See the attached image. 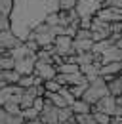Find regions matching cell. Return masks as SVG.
<instances>
[{
	"label": "cell",
	"mask_w": 122,
	"mask_h": 124,
	"mask_svg": "<svg viewBox=\"0 0 122 124\" xmlns=\"http://www.w3.org/2000/svg\"><path fill=\"white\" fill-rule=\"evenodd\" d=\"M71 107H73V111H75V115H78V113H92V105L88 103V101H84L82 97H78Z\"/></svg>",
	"instance_id": "2e32d148"
},
{
	"label": "cell",
	"mask_w": 122,
	"mask_h": 124,
	"mask_svg": "<svg viewBox=\"0 0 122 124\" xmlns=\"http://www.w3.org/2000/svg\"><path fill=\"white\" fill-rule=\"evenodd\" d=\"M97 17L105 19L109 23H113V21H122V10L120 8H114V6H105V4H103V8L97 12Z\"/></svg>",
	"instance_id": "30bf717a"
},
{
	"label": "cell",
	"mask_w": 122,
	"mask_h": 124,
	"mask_svg": "<svg viewBox=\"0 0 122 124\" xmlns=\"http://www.w3.org/2000/svg\"><path fill=\"white\" fill-rule=\"evenodd\" d=\"M0 67L2 69H15V59L8 54V55H2L0 54Z\"/></svg>",
	"instance_id": "44dd1931"
},
{
	"label": "cell",
	"mask_w": 122,
	"mask_h": 124,
	"mask_svg": "<svg viewBox=\"0 0 122 124\" xmlns=\"http://www.w3.org/2000/svg\"><path fill=\"white\" fill-rule=\"evenodd\" d=\"M99 69H101V63L99 61H93V63H86V65H80V71L86 75L88 80H93V78H97L101 73H99Z\"/></svg>",
	"instance_id": "8fae6325"
},
{
	"label": "cell",
	"mask_w": 122,
	"mask_h": 124,
	"mask_svg": "<svg viewBox=\"0 0 122 124\" xmlns=\"http://www.w3.org/2000/svg\"><path fill=\"white\" fill-rule=\"evenodd\" d=\"M120 75H122V61H120Z\"/></svg>",
	"instance_id": "e575fe53"
},
{
	"label": "cell",
	"mask_w": 122,
	"mask_h": 124,
	"mask_svg": "<svg viewBox=\"0 0 122 124\" xmlns=\"http://www.w3.org/2000/svg\"><path fill=\"white\" fill-rule=\"evenodd\" d=\"M21 42H23V40H21L12 29L0 31V50H12V48H15L17 44H21Z\"/></svg>",
	"instance_id": "ba28073f"
},
{
	"label": "cell",
	"mask_w": 122,
	"mask_h": 124,
	"mask_svg": "<svg viewBox=\"0 0 122 124\" xmlns=\"http://www.w3.org/2000/svg\"><path fill=\"white\" fill-rule=\"evenodd\" d=\"M4 86H8V84H6L4 80H0V88H4Z\"/></svg>",
	"instance_id": "836d02e7"
},
{
	"label": "cell",
	"mask_w": 122,
	"mask_h": 124,
	"mask_svg": "<svg viewBox=\"0 0 122 124\" xmlns=\"http://www.w3.org/2000/svg\"><path fill=\"white\" fill-rule=\"evenodd\" d=\"M73 116H75V111H73L71 105L59 109V122H65V120H69V118H73Z\"/></svg>",
	"instance_id": "7402d4cb"
},
{
	"label": "cell",
	"mask_w": 122,
	"mask_h": 124,
	"mask_svg": "<svg viewBox=\"0 0 122 124\" xmlns=\"http://www.w3.org/2000/svg\"><path fill=\"white\" fill-rule=\"evenodd\" d=\"M80 71V65L78 63H61V65H57V73H63V75H71V73H78Z\"/></svg>",
	"instance_id": "e0dca14e"
},
{
	"label": "cell",
	"mask_w": 122,
	"mask_h": 124,
	"mask_svg": "<svg viewBox=\"0 0 122 124\" xmlns=\"http://www.w3.org/2000/svg\"><path fill=\"white\" fill-rule=\"evenodd\" d=\"M116 95L113 93H107L103 95L95 105H92V111H103V113H109V115H114V109H116Z\"/></svg>",
	"instance_id": "52a82bcc"
},
{
	"label": "cell",
	"mask_w": 122,
	"mask_h": 124,
	"mask_svg": "<svg viewBox=\"0 0 122 124\" xmlns=\"http://www.w3.org/2000/svg\"><path fill=\"white\" fill-rule=\"evenodd\" d=\"M4 29H10V17L0 12V31H4Z\"/></svg>",
	"instance_id": "f546056e"
},
{
	"label": "cell",
	"mask_w": 122,
	"mask_h": 124,
	"mask_svg": "<svg viewBox=\"0 0 122 124\" xmlns=\"http://www.w3.org/2000/svg\"><path fill=\"white\" fill-rule=\"evenodd\" d=\"M0 71H2V67H0Z\"/></svg>",
	"instance_id": "8d00e7d4"
},
{
	"label": "cell",
	"mask_w": 122,
	"mask_h": 124,
	"mask_svg": "<svg viewBox=\"0 0 122 124\" xmlns=\"http://www.w3.org/2000/svg\"><path fill=\"white\" fill-rule=\"evenodd\" d=\"M99 61H101V65L111 61H122V48H118L116 44H109L105 48V52L99 55Z\"/></svg>",
	"instance_id": "9c48e42d"
},
{
	"label": "cell",
	"mask_w": 122,
	"mask_h": 124,
	"mask_svg": "<svg viewBox=\"0 0 122 124\" xmlns=\"http://www.w3.org/2000/svg\"><path fill=\"white\" fill-rule=\"evenodd\" d=\"M46 23L48 25H61V19H59V12H53V14H50V16L46 17Z\"/></svg>",
	"instance_id": "83f0119b"
},
{
	"label": "cell",
	"mask_w": 122,
	"mask_h": 124,
	"mask_svg": "<svg viewBox=\"0 0 122 124\" xmlns=\"http://www.w3.org/2000/svg\"><path fill=\"white\" fill-rule=\"evenodd\" d=\"M76 2H78V0H59V8H61V10H65V12L75 10V8H76Z\"/></svg>",
	"instance_id": "484cf974"
},
{
	"label": "cell",
	"mask_w": 122,
	"mask_h": 124,
	"mask_svg": "<svg viewBox=\"0 0 122 124\" xmlns=\"http://www.w3.org/2000/svg\"><path fill=\"white\" fill-rule=\"evenodd\" d=\"M12 10H14V0H0V12H2L4 16L10 17Z\"/></svg>",
	"instance_id": "cb8c5ba5"
},
{
	"label": "cell",
	"mask_w": 122,
	"mask_h": 124,
	"mask_svg": "<svg viewBox=\"0 0 122 124\" xmlns=\"http://www.w3.org/2000/svg\"><path fill=\"white\" fill-rule=\"evenodd\" d=\"M59 109L57 105L52 103V99L46 97V103H44V109L40 111V118L44 124H57L59 122Z\"/></svg>",
	"instance_id": "5b68a950"
},
{
	"label": "cell",
	"mask_w": 122,
	"mask_h": 124,
	"mask_svg": "<svg viewBox=\"0 0 122 124\" xmlns=\"http://www.w3.org/2000/svg\"><path fill=\"white\" fill-rule=\"evenodd\" d=\"M44 80L38 77V75H21V78H19V86H23V88H30V86H36V84H42Z\"/></svg>",
	"instance_id": "5bb4252c"
},
{
	"label": "cell",
	"mask_w": 122,
	"mask_h": 124,
	"mask_svg": "<svg viewBox=\"0 0 122 124\" xmlns=\"http://www.w3.org/2000/svg\"><path fill=\"white\" fill-rule=\"evenodd\" d=\"M73 42H75V38L69 36V34H59V36H55V42H53V46H55V54H59V55L78 54L76 48L73 46Z\"/></svg>",
	"instance_id": "3957f363"
},
{
	"label": "cell",
	"mask_w": 122,
	"mask_h": 124,
	"mask_svg": "<svg viewBox=\"0 0 122 124\" xmlns=\"http://www.w3.org/2000/svg\"><path fill=\"white\" fill-rule=\"evenodd\" d=\"M21 75L15 71V69H2L0 71V80H4L6 84H17Z\"/></svg>",
	"instance_id": "4fadbf2b"
},
{
	"label": "cell",
	"mask_w": 122,
	"mask_h": 124,
	"mask_svg": "<svg viewBox=\"0 0 122 124\" xmlns=\"http://www.w3.org/2000/svg\"><path fill=\"white\" fill-rule=\"evenodd\" d=\"M103 4L105 6H114V8H120L122 10V0H105Z\"/></svg>",
	"instance_id": "1f68e13d"
},
{
	"label": "cell",
	"mask_w": 122,
	"mask_h": 124,
	"mask_svg": "<svg viewBox=\"0 0 122 124\" xmlns=\"http://www.w3.org/2000/svg\"><path fill=\"white\" fill-rule=\"evenodd\" d=\"M44 86H46V90H48V92H59V90H61V84L55 80V78H52V80H46Z\"/></svg>",
	"instance_id": "d4e9b609"
},
{
	"label": "cell",
	"mask_w": 122,
	"mask_h": 124,
	"mask_svg": "<svg viewBox=\"0 0 122 124\" xmlns=\"http://www.w3.org/2000/svg\"><path fill=\"white\" fill-rule=\"evenodd\" d=\"M116 103H118V105H122V93H120V95H116Z\"/></svg>",
	"instance_id": "d6a6232c"
},
{
	"label": "cell",
	"mask_w": 122,
	"mask_h": 124,
	"mask_svg": "<svg viewBox=\"0 0 122 124\" xmlns=\"http://www.w3.org/2000/svg\"><path fill=\"white\" fill-rule=\"evenodd\" d=\"M75 120L76 124H97L93 113H78V115H75Z\"/></svg>",
	"instance_id": "ac0fdd59"
},
{
	"label": "cell",
	"mask_w": 122,
	"mask_h": 124,
	"mask_svg": "<svg viewBox=\"0 0 122 124\" xmlns=\"http://www.w3.org/2000/svg\"><path fill=\"white\" fill-rule=\"evenodd\" d=\"M34 75L42 78V80H52V78L57 77V65L55 63H50V61H44V59H38L36 65H34Z\"/></svg>",
	"instance_id": "277c9868"
},
{
	"label": "cell",
	"mask_w": 122,
	"mask_h": 124,
	"mask_svg": "<svg viewBox=\"0 0 122 124\" xmlns=\"http://www.w3.org/2000/svg\"><path fill=\"white\" fill-rule=\"evenodd\" d=\"M103 8V2L99 0H78L76 2V12L80 17H86V16H97V12Z\"/></svg>",
	"instance_id": "7a4b0ae2"
},
{
	"label": "cell",
	"mask_w": 122,
	"mask_h": 124,
	"mask_svg": "<svg viewBox=\"0 0 122 124\" xmlns=\"http://www.w3.org/2000/svg\"><path fill=\"white\" fill-rule=\"evenodd\" d=\"M4 107H6V111L10 113V115H21V103H17V101H6L4 103Z\"/></svg>",
	"instance_id": "603a6c76"
},
{
	"label": "cell",
	"mask_w": 122,
	"mask_h": 124,
	"mask_svg": "<svg viewBox=\"0 0 122 124\" xmlns=\"http://www.w3.org/2000/svg\"><path fill=\"white\" fill-rule=\"evenodd\" d=\"M75 38H93V31H92V29H82V27H78Z\"/></svg>",
	"instance_id": "4316f807"
},
{
	"label": "cell",
	"mask_w": 122,
	"mask_h": 124,
	"mask_svg": "<svg viewBox=\"0 0 122 124\" xmlns=\"http://www.w3.org/2000/svg\"><path fill=\"white\" fill-rule=\"evenodd\" d=\"M21 116H23L25 120H32V118H38V116H40V111L34 109V107H27V109L21 111Z\"/></svg>",
	"instance_id": "ffe728a7"
},
{
	"label": "cell",
	"mask_w": 122,
	"mask_h": 124,
	"mask_svg": "<svg viewBox=\"0 0 122 124\" xmlns=\"http://www.w3.org/2000/svg\"><path fill=\"white\" fill-rule=\"evenodd\" d=\"M0 124H6V122H0Z\"/></svg>",
	"instance_id": "d590c367"
},
{
	"label": "cell",
	"mask_w": 122,
	"mask_h": 124,
	"mask_svg": "<svg viewBox=\"0 0 122 124\" xmlns=\"http://www.w3.org/2000/svg\"><path fill=\"white\" fill-rule=\"evenodd\" d=\"M59 10V0H14L10 29L25 42L30 32L46 21V17Z\"/></svg>",
	"instance_id": "6da1fadb"
},
{
	"label": "cell",
	"mask_w": 122,
	"mask_h": 124,
	"mask_svg": "<svg viewBox=\"0 0 122 124\" xmlns=\"http://www.w3.org/2000/svg\"><path fill=\"white\" fill-rule=\"evenodd\" d=\"M99 73L103 77H116V75H120V61H111V63L101 65Z\"/></svg>",
	"instance_id": "7c38bea8"
},
{
	"label": "cell",
	"mask_w": 122,
	"mask_h": 124,
	"mask_svg": "<svg viewBox=\"0 0 122 124\" xmlns=\"http://www.w3.org/2000/svg\"><path fill=\"white\" fill-rule=\"evenodd\" d=\"M113 32H122V21H113L111 23V34Z\"/></svg>",
	"instance_id": "4dcf8cb0"
},
{
	"label": "cell",
	"mask_w": 122,
	"mask_h": 124,
	"mask_svg": "<svg viewBox=\"0 0 122 124\" xmlns=\"http://www.w3.org/2000/svg\"><path fill=\"white\" fill-rule=\"evenodd\" d=\"M93 44H95L93 38H75V42H73V46L76 48L78 54H80V52H92Z\"/></svg>",
	"instance_id": "9a60e30c"
},
{
	"label": "cell",
	"mask_w": 122,
	"mask_h": 124,
	"mask_svg": "<svg viewBox=\"0 0 122 124\" xmlns=\"http://www.w3.org/2000/svg\"><path fill=\"white\" fill-rule=\"evenodd\" d=\"M92 23H93V17H90V16L80 17V27L82 29H92Z\"/></svg>",
	"instance_id": "f1b7e54d"
},
{
	"label": "cell",
	"mask_w": 122,
	"mask_h": 124,
	"mask_svg": "<svg viewBox=\"0 0 122 124\" xmlns=\"http://www.w3.org/2000/svg\"><path fill=\"white\" fill-rule=\"evenodd\" d=\"M36 61H38V55H36V54H30L27 57L15 59V71H17L19 75H32Z\"/></svg>",
	"instance_id": "8992f818"
},
{
	"label": "cell",
	"mask_w": 122,
	"mask_h": 124,
	"mask_svg": "<svg viewBox=\"0 0 122 124\" xmlns=\"http://www.w3.org/2000/svg\"><path fill=\"white\" fill-rule=\"evenodd\" d=\"M88 86H90V82L86 80V82H80V84H73V86H69V88H71V92H73L75 97H82L84 92L88 90Z\"/></svg>",
	"instance_id": "d6986e66"
}]
</instances>
